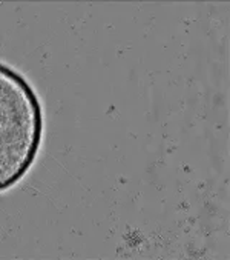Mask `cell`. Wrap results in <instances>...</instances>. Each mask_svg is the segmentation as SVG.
<instances>
[{
	"label": "cell",
	"mask_w": 230,
	"mask_h": 260,
	"mask_svg": "<svg viewBox=\"0 0 230 260\" xmlns=\"http://www.w3.org/2000/svg\"><path fill=\"white\" fill-rule=\"evenodd\" d=\"M43 116L29 83L0 63V191L16 185L34 164Z\"/></svg>",
	"instance_id": "obj_1"
}]
</instances>
